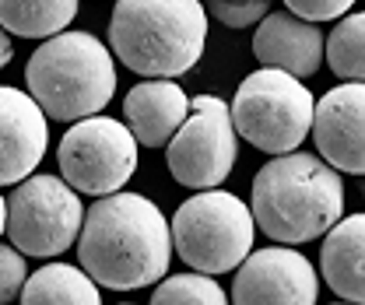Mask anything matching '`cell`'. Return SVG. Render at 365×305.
Segmentation results:
<instances>
[{"instance_id": "obj_1", "label": "cell", "mask_w": 365, "mask_h": 305, "mask_svg": "<svg viewBox=\"0 0 365 305\" xmlns=\"http://www.w3.org/2000/svg\"><path fill=\"white\" fill-rule=\"evenodd\" d=\"M173 232L162 207L140 193H109L85 211L78 267L98 288L137 291L169 277Z\"/></svg>"}, {"instance_id": "obj_2", "label": "cell", "mask_w": 365, "mask_h": 305, "mask_svg": "<svg viewBox=\"0 0 365 305\" xmlns=\"http://www.w3.org/2000/svg\"><path fill=\"white\" fill-rule=\"evenodd\" d=\"M250 214L257 228L281 246L313 242L344 218L341 172L309 151L277 155L253 175Z\"/></svg>"}, {"instance_id": "obj_3", "label": "cell", "mask_w": 365, "mask_h": 305, "mask_svg": "<svg viewBox=\"0 0 365 305\" xmlns=\"http://www.w3.org/2000/svg\"><path fill=\"white\" fill-rule=\"evenodd\" d=\"M207 46V11L200 0H116L109 18V53L140 78H180L197 67Z\"/></svg>"}, {"instance_id": "obj_4", "label": "cell", "mask_w": 365, "mask_h": 305, "mask_svg": "<svg viewBox=\"0 0 365 305\" xmlns=\"http://www.w3.org/2000/svg\"><path fill=\"white\" fill-rule=\"evenodd\" d=\"M25 85L46 120L78 123L102 116L109 105L116 91V63L109 46L91 32H60L29 56Z\"/></svg>"}, {"instance_id": "obj_5", "label": "cell", "mask_w": 365, "mask_h": 305, "mask_svg": "<svg viewBox=\"0 0 365 305\" xmlns=\"http://www.w3.org/2000/svg\"><path fill=\"white\" fill-rule=\"evenodd\" d=\"M169 232L173 253L193 267V274L218 277L253 253L257 221L250 214V204H242L235 193L200 190L176 207Z\"/></svg>"}, {"instance_id": "obj_6", "label": "cell", "mask_w": 365, "mask_h": 305, "mask_svg": "<svg viewBox=\"0 0 365 305\" xmlns=\"http://www.w3.org/2000/svg\"><path fill=\"white\" fill-rule=\"evenodd\" d=\"M317 98L299 78L260 67L242 78L228 113L235 137L267 155H292L313 130Z\"/></svg>"}, {"instance_id": "obj_7", "label": "cell", "mask_w": 365, "mask_h": 305, "mask_svg": "<svg viewBox=\"0 0 365 305\" xmlns=\"http://www.w3.org/2000/svg\"><path fill=\"white\" fill-rule=\"evenodd\" d=\"M85 224L81 197L60 175H29L7 197V228L4 235L21 257L53 260L67 253Z\"/></svg>"}, {"instance_id": "obj_8", "label": "cell", "mask_w": 365, "mask_h": 305, "mask_svg": "<svg viewBox=\"0 0 365 305\" xmlns=\"http://www.w3.org/2000/svg\"><path fill=\"white\" fill-rule=\"evenodd\" d=\"M60 179L74 193L109 197L120 193L137 172V140L127 123L109 116H88L71 123L56 148Z\"/></svg>"}, {"instance_id": "obj_9", "label": "cell", "mask_w": 365, "mask_h": 305, "mask_svg": "<svg viewBox=\"0 0 365 305\" xmlns=\"http://www.w3.org/2000/svg\"><path fill=\"white\" fill-rule=\"evenodd\" d=\"M239 137L228 102L218 95L190 98V116L165 144V165L186 190H218L232 175Z\"/></svg>"}, {"instance_id": "obj_10", "label": "cell", "mask_w": 365, "mask_h": 305, "mask_svg": "<svg viewBox=\"0 0 365 305\" xmlns=\"http://www.w3.org/2000/svg\"><path fill=\"white\" fill-rule=\"evenodd\" d=\"M319 274L299 249H253L235 267L228 305H317Z\"/></svg>"}, {"instance_id": "obj_11", "label": "cell", "mask_w": 365, "mask_h": 305, "mask_svg": "<svg viewBox=\"0 0 365 305\" xmlns=\"http://www.w3.org/2000/svg\"><path fill=\"white\" fill-rule=\"evenodd\" d=\"M309 137L334 172L365 175V85L330 88L313 109Z\"/></svg>"}, {"instance_id": "obj_12", "label": "cell", "mask_w": 365, "mask_h": 305, "mask_svg": "<svg viewBox=\"0 0 365 305\" xmlns=\"http://www.w3.org/2000/svg\"><path fill=\"white\" fill-rule=\"evenodd\" d=\"M49 148V120L29 91L0 85V186L36 175Z\"/></svg>"}, {"instance_id": "obj_13", "label": "cell", "mask_w": 365, "mask_h": 305, "mask_svg": "<svg viewBox=\"0 0 365 305\" xmlns=\"http://www.w3.org/2000/svg\"><path fill=\"white\" fill-rule=\"evenodd\" d=\"M253 56L260 67L284 71L292 78H313L323 63V32L288 11H271L253 36Z\"/></svg>"}, {"instance_id": "obj_14", "label": "cell", "mask_w": 365, "mask_h": 305, "mask_svg": "<svg viewBox=\"0 0 365 305\" xmlns=\"http://www.w3.org/2000/svg\"><path fill=\"white\" fill-rule=\"evenodd\" d=\"M190 116V95L176 81H140L123 98V123L137 148H165Z\"/></svg>"}, {"instance_id": "obj_15", "label": "cell", "mask_w": 365, "mask_h": 305, "mask_svg": "<svg viewBox=\"0 0 365 305\" xmlns=\"http://www.w3.org/2000/svg\"><path fill=\"white\" fill-rule=\"evenodd\" d=\"M319 274L348 305H365V211L341 218L323 239Z\"/></svg>"}, {"instance_id": "obj_16", "label": "cell", "mask_w": 365, "mask_h": 305, "mask_svg": "<svg viewBox=\"0 0 365 305\" xmlns=\"http://www.w3.org/2000/svg\"><path fill=\"white\" fill-rule=\"evenodd\" d=\"M18 299L21 305H102L98 284L71 263H46L29 274Z\"/></svg>"}, {"instance_id": "obj_17", "label": "cell", "mask_w": 365, "mask_h": 305, "mask_svg": "<svg viewBox=\"0 0 365 305\" xmlns=\"http://www.w3.org/2000/svg\"><path fill=\"white\" fill-rule=\"evenodd\" d=\"M81 0H0V29L18 39H53L78 18Z\"/></svg>"}, {"instance_id": "obj_18", "label": "cell", "mask_w": 365, "mask_h": 305, "mask_svg": "<svg viewBox=\"0 0 365 305\" xmlns=\"http://www.w3.org/2000/svg\"><path fill=\"white\" fill-rule=\"evenodd\" d=\"M323 56L341 81L365 85V11L344 14L323 43Z\"/></svg>"}, {"instance_id": "obj_19", "label": "cell", "mask_w": 365, "mask_h": 305, "mask_svg": "<svg viewBox=\"0 0 365 305\" xmlns=\"http://www.w3.org/2000/svg\"><path fill=\"white\" fill-rule=\"evenodd\" d=\"M148 305H228V295L207 274H176L155 284Z\"/></svg>"}, {"instance_id": "obj_20", "label": "cell", "mask_w": 365, "mask_h": 305, "mask_svg": "<svg viewBox=\"0 0 365 305\" xmlns=\"http://www.w3.org/2000/svg\"><path fill=\"white\" fill-rule=\"evenodd\" d=\"M204 11H211V18L225 29H250L260 25L271 14V0H207Z\"/></svg>"}, {"instance_id": "obj_21", "label": "cell", "mask_w": 365, "mask_h": 305, "mask_svg": "<svg viewBox=\"0 0 365 305\" xmlns=\"http://www.w3.org/2000/svg\"><path fill=\"white\" fill-rule=\"evenodd\" d=\"M25 281H29V263H25V257L11 242L0 246V305L14 302L21 295Z\"/></svg>"}, {"instance_id": "obj_22", "label": "cell", "mask_w": 365, "mask_h": 305, "mask_svg": "<svg viewBox=\"0 0 365 305\" xmlns=\"http://www.w3.org/2000/svg\"><path fill=\"white\" fill-rule=\"evenodd\" d=\"M284 7L288 14L319 25V21H341L355 7V0H284Z\"/></svg>"}, {"instance_id": "obj_23", "label": "cell", "mask_w": 365, "mask_h": 305, "mask_svg": "<svg viewBox=\"0 0 365 305\" xmlns=\"http://www.w3.org/2000/svg\"><path fill=\"white\" fill-rule=\"evenodd\" d=\"M11 56H14V43H11V36L0 29V71L11 63Z\"/></svg>"}, {"instance_id": "obj_24", "label": "cell", "mask_w": 365, "mask_h": 305, "mask_svg": "<svg viewBox=\"0 0 365 305\" xmlns=\"http://www.w3.org/2000/svg\"><path fill=\"white\" fill-rule=\"evenodd\" d=\"M4 228H7V200L0 193V235H4Z\"/></svg>"}, {"instance_id": "obj_25", "label": "cell", "mask_w": 365, "mask_h": 305, "mask_svg": "<svg viewBox=\"0 0 365 305\" xmlns=\"http://www.w3.org/2000/svg\"><path fill=\"white\" fill-rule=\"evenodd\" d=\"M362 197H365V182H362Z\"/></svg>"}, {"instance_id": "obj_26", "label": "cell", "mask_w": 365, "mask_h": 305, "mask_svg": "<svg viewBox=\"0 0 365 305\" xmlns=\"http://www.w3.org/2000/svg\"><path fill=\"white\" fill-rule=\"evenodd\" d=\"M120 305H134V302H120Z\"/></svg>"}, {"instance_id": "obj_27", "label": "cell", "mask_w": 365, "mask_h": 305, "mask_svg": "<svg viewBox=\"0 0 365 305\" xmlns=\"http://www.w3.org/2000/svg\"><path fill=\"white\" fill-rule=\"evenodd\" d=\"M341 305H348V302H341Z\"/></svg>"}]
</instances>
